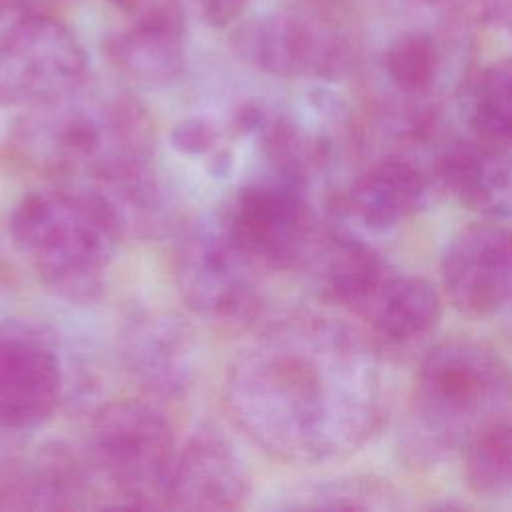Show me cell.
I'll return each instance as SVG.
<instances>
[{"instance_id":"1","label":"cell","mask_w":512,"mask_h":512,"mask_svg":"<svg viewBox=\"0 0 512 512\" xmlns=\"http://www.w3.org/2000/svg\"><path fill=\"white\" fill-rule=\"evenodd\" d=\"M226 406L236 426L284 462L314 464L358 450L382 418L372 346L322 314H290L230 362Z\"/></svg>"},{"instance_id":"2","label":"cell","mask_w":512,"mask_h":512,"mask_svg":"<svg viewBox=\"0 0 512 512\" xmlns=\"http://www.w3.org/2000/svg\"><path fill=\"white\" fill-rule=\"evenodd\" d=\"M12 148L40 174L104 188L152 168L154 128L130 92L82 84L60 100L24 110Z\"/></svg>"},{"instance_id":"3","label":"cell","mask_w":512,"mask_h":512,"mask_svg":"<svg viewBox=\"0 0 512 512\" xmlns=\"http://www.w3.org/2000/svg\"><path fill=\"white\" fill-rule=\"evenodd\" d=\"M8 232L42 286L68 302H90L102 290L124 226L96 188L62 182L26 194Z\"/></svg>"},{"instance_id":"4","label":"cell","mask_w":512,"mask_h":512,"mask_svg":"<svg viewBox=\"0 0 512 512\" xmlns=\"http://www.w3.org/2000/svg\"><path fill=\"white\" fill-rule=\"evenodd\" d=\"M512 406V368L490 346L454 338L422 360L410 402L408 450L434 460L464 450L472 436Z\"/></svg>"},{"instance_id":"5","label":"cell","mask_w":512,"mask_h":512,"mask_svg":"<svg viewBox=\"0 0 512 512\" xmlns=\"http://www.w3.org/2000/svg\"><path fill=\"white\" fill-rule=\"evenodd\" d=\"M314 264L324 294L382 338L410 342L440 320V296L428 280L400 272L348 230L326 232Z\"/></svg>"},{"instance_id":"6","label":"cell","mask_w":512,"mask_h":512,"mask_svg":"<svg viewBox=\"0 0 512 512\" xmlns=\"http://www.w3.org/2000/svg\"><path fill=\"white\" fill-rule=\"evenodd\" d=\"M176 454L170 422L144 400H112L90 420V464L130 506L166 502Z\"/></svg>"},{"instance_id":"7","label":"cell","mask_w":512,"mask_h":512,"mask_svg":"<svg viewBox=\"0 0 512 512\" xmlns=\"http://www.w3.org/2000/svg\"><path fill=\"white\" fill-rule=\"evenodd\" d=\"M216 220L260 270L282 272L312 264L326 236L304 188L280 176L238 186Z\"/></svg>"},{"instance_id":"8","label":"cell","mask_w":512,"mask_h":512,"mask_svg":"<svg viewBox=\"0 0 512 512\" xmlns=\"http://www.w3.org/2000/svg\"><path fill=\"white\" fill-rule=\"evenodd\" d=\"M172 268L182 300L204 320L244 328L260 314V268L232 242L216 216L180 236Z\"/></svg>"},{"instance_id":"9","label":"cell","mask_w":512,"mask_h":512,"mask_svg":"<svg viewBox=\"0 0 512 512\" xmlns=\"http://www.w3.org/2000/svg\"><path fill=\"white\" fill-rule=\"evenodd\" d=\"M86 80V52L58 18L28 12L0 32V106L32 110L72 94Z\"/></svg>"},{"instance_id":"10","label":"cell","mask_w":512,"mask_h":512,"mask_svg":"<svg viewBox=\"0 0 512 512\" xmlns=\"http://www.w3.org/2000/svg\"><path fill=\"white\" fill-rule=\"evenodd\" d=\"M236 52L254 68L292 80H336L352 62L346 40L328 24L294 12H268L240 24Z\"/></svg>"},{"instance_id":"11","label":"cell","mask_w":512,"mask_h":512,"mask_svg":"<svg viewBox=\"0 0 512 512\" xmlns=\"http://www.w3.org/2000/svg\"><path fill=\"white\" fill-rule=\"evenodd\" d=\"M442 284L468 316L512 312V226L504 220L462 228L444 248Z\"/></svg>"},{"instance_id":"12","label":"cell","mask_w":512,"mask_h":512,"mask_svg":"<svg viewBox=\"0 0 512 512\" xmlns=\"http://www.w3.org/2000/svg\"><path fill=\"white\" fill-rule=\"evenodd\" d=\"M120 358L132 380L148 394L180 398L194 380V332L172 312L132 314L120 332Z\"/></svg>"},{"instance_id":"13","label":"cell","mask_w":512,"mask_h":512,"mask_svg":"<svg viewBox=\"0 0 512 512\" xmlns=\"http://www.w3.org/2000/svg\"><path fill=\"white\" fill-rule=\"evenodd\" d=\"M250 478L234 444L216 428L196 430L178 450L166 504L180 510H234Z\"/></svg>"},{"instance_id":"14","label":"cell","mask_w":512,"mask_h":512,"mask_svg":"<svg viewBox=\"0 0 512 512\" xmlns=\"http://www.w3.org/2000/svg\"><path fill=\"white\" fill-rule=\"evenodd\" d=\"M430 198V176L414 160L392 156L360 172L338 198L336 210L370 232H382L428 208Z\"/></svg>"},{"instance_id":"15","label":"cell","mask_w":512,"mask_h":512,"mask_svg":"<svg viewBox=\"0 0 512 512\" xmlns=\"http://www.w3.org/2000/svg\"><path fill=\"white\" fill-rule=\"evenodd\" d=\"M440 184L466 208L492 218L512 220V150L484 138L458 142L436 164Z\"/></svg>"},{"instance_id":"16","label":"cell","mask_w":512,"mask_h":512,"mask_svg":"<svg viewBox=\"0 0 512 512\" xmlns=\"http://www.w3.org/2000/svg\"><path fill=\"white\" fill-rule=\"evenodd\" d=\"M88 482L76 458L56 444L0 466V506L74 508L82 506Z\"/></svg>"},{"instance_id":"17","label":"cell","mask_w":512,"mask_h":512,"mask_svg":"<svg viewBox=\"0 0 512 512\" xmlns=\"http://www.w3.org/2000/svg\"><path fill=\"white\" fill-rule=\"evenodd\" d=\"M104 52L130 82L150 88L166 86L184 70V24L130 22L106 36Z\"/></svg>"},{"instance_id":"18","label":"cell","mask_w":512,"mask_h":512,"mask_svg":"<svg viewBox=\"0 0 512 512\" xmlns=\"http://www.w3.org/2000/svg\"><path fill=\"white\" fill-rule=\"evenodd\" d=\"M464 480L478 496L512 494V406L480 428L464 446Z\"/></svg>"},{"instance_id":"19","label":"cell","mask_w":512,"mask_h":512,"mask_svg":"<svg viewBox=\"0 0 512 512\" xmlns=\"http://www.w3.org/2000/svg\"><path fill=\"white\" fill-rule=\"evenodd\" d=\"M468 118L480 138L512 146V58L496 60L476 76Z\"/></svg>"},{"instance_id":"20","label":"cell","mask_w":512,"mask_h":512,"mask_svg":"<svg viewBox=\"0 0 512 512\" xmlns=\"http://www.w3.org/2000/svg\"><path fill=\"white\" fill-rule=\"evenodd\" d=\"M384 72L406 94H424L440 72V54L434 40L422 32L396 38L384 52Z\"/></svg>"},{"instance_id":"21","label":"cell","mask_w":512,"mask_h":512,"mask_svg":"<svg viewBox=\"0 0 512 512\" xmlns=\"http://www.w3.org/2000/svg\"><path fill=\"white\" fill-rule=\"evenodd\" d=\"M366 496H376V490L372 484H360L356 480L330 484L312 490L310 494H304L308 502H302L304 508H360L366 506L360 502Z\"/></svg>"},{"instance_id":"22","label":"cell","mask_w":512,"mask_h":512,"mask_svg":"<svg viewBox=\"0 0 512 512\" xmlns=\"http://www.w3.org/2000/svg\"><path fill=\"white\" fill-rule=\"evenodd\" d=\"M130 22L184 24L180 0H106Z\"/></svg>"},{"instance_id":"23","label":"cell","mask_w":512,"mask_h":512,"mask_svg":"<svg viewBox=\"0 0 512 512\" xmlns=\"http://www.w3.org/2000/svg\"><path fill=\"white\" fill-rule=\"evenodd\" d=\"M216 136H218L216 128L202 118L184 120L172 132L174 146L188 154H202L210 150L216 142Z\"/></svg>"},{"instance_id":"24","label":"cell","mask_w":512,"mask_h":512,"mask_svg":"<svg viewBox=\"0 0 512 512\" xmlns=\"http://www.w3.org/2000/svg\"><path fill=\"white\" fill-rule=\"evenodd\" d=\"M194 10L212 26H226L236 22L252 0H188Z\"/></svg>"},{"instance_id":"25","label":"cell","mask_w":512,"mask_h":512,"mask_svg":"<svg viewBox=\"0 0 512 512\" xmlns=\"http://www.w3.org/2000/svg\"><path fill=\"white\" fill-rule=\"evenodd\" d=\"M484 14L490 24L512 36V0H486Z\"/></svg>"},{"instance_id":"26","label":"cell","mask_w":512,"mask_h":512,"mask_svg":"<svg viewBox=\"0 0 512 512\" xmlns=\"http://www.w3.org/2000/svg\"><path fill=\"white\" fill-rule=\"evenodd\" d=\"M48 2H52V0H12V6H14V14L22 16V14H28V12H44L42 8Z\"/></svg>"},{"instance_id":"27","label":"cell","mask_w":512,"mask_h":512,"mask_svg":"<svg viewBox=\"0 0 512 512\" xmlns=\"http://www.w3.org/2000/svg\"><path fill=\"white\" fill-rule=\"evenodd\" d=\"M14 18V8H12V0H0V20L2 18Z\"/></svg>"}]
</instances>
